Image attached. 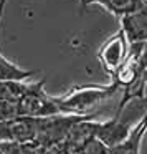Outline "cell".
<instances>
[{
    "label": "cell",
    "instance_id": "cell-1",
    "mask_svg": "<svg viewBox=\"0 0 147 154\" xmlns=\"http://www.w3.org/2000/svg\"><path fill=\"white\" fill-rule=\"evenodd\" d=\"M119 86L114 81L109 85H98V86H83L73 88L63 96H58L61 106L64 108L66 114H91L89 111L103 101L111 100L117 93Z\"/></svg>",
    "mask_w": 147,
    "mask_h": 154
},
{
    "label": "cell",
    "instance_id": "cell-2",
    "mask_svg": "<svg viewBox=\"0 0 147 154\" xmlns=\"http://www.w3.org/2000/svg\"><path fill=\"white\" fill-rule=\"evenodd\" d=\"M17 114L30 118H45L55 114H66V111L61 106L58 96H50L45 91V80H41L28 85V90L17 103Z\"/></svg>",
    "mask_w": 147,
    "mask_h": 154
},
{
    "label": "cell",
    "instance_id": "cell-3",
    "mask_svg": "<svg viewBox=\"0 0 147 154\" xmlns=\"http://www.w3.org/2000/svg\"><path fill=\"white\" fill-rule=\"evenodd\" d=\"M88 114H55V116L38 118L37 137L33 143L51 149L53 146L60 144L70 134L71 128L78 121L84 119Z\"/></svg>",
    "mask_w": 147,
    "mask_h": 154
},
{
    "label": "cell",
    "instance_id": "cell-4",
    "mask_svg": "<svg viewBox=\"0 0 147 154\" xmlns=\"http://www.w3.org/2000/svg\"><path fill=\"white\" fill-rule=\"evenodd\" d=\"M129 40L126 38L121 28L101 45L99 51H98V60L109 76H114L116 71L121 68V65L124 63L127 53H129Z\"/></svg>",
    "mask_w": 147,
    "mask_h": 154
},
{
    "label": "cell",
    "instance_id": "cell-5",
    "mask_svg": "<svg viewBox=\"0 0 147 154\" xmlns=\"http://www.w3.org/2000/svg\"><path fill=\"white\" fill-rule=\"evenodd\" d=\"M38 118L15 116L12 119L0 121V141L14 143H33L37 137Z\"/></svg>",
    "mask_w": 147,
    "mask_h": 154
},
{
    "label": "cell",
    "instance_id": "cell-6",
    "mask_svg": "<svg viewBox=\"0 0 147 154\" xmlns=\"http://www.w3.org/2000/svg\"><path fill=\"white\" fill-rule=\"evenodd\" d=\"M130 129V123H126V121L121 119V116L111 118L107 121H96L94 119V136L104 143L107 147H114L119 143H122L127 136H129Z\"/></svg>",
    "mask_w": 147,
    "mask_h": 154
},
{
    "label": "cell",
    "instance_id": "cell-7",
    "mask_svg": "<svg viewBox=\"0 0 147 154\" xmlns=\"http://www.w3.org/2000/svg\"><path fill=\"white\" fill-rule=\"evenodd\" d=\"M121 20V30L124 32L129 43L147 42V4H144L137 12L124 15Z\"/></svg>",
    "mask_w": 147,
    "mask_h": 154
},
{
    "label": "cell",
    "instance_id": "cell-8",
    "mask_svg": "<svg viewBox=\"0 0 147 154\" xmlns=\"http://www.w3.org/2000/svg\"><path fill=\"white\" fill-rule=\"evenodd\" d=\"M146 133H147V111L140 118L137 126L130 129L129 136L122 143L117 144V146L111 147L107 154H139L140 152V143H142Z\"/></svg>",
    "mask_w": 147,
    "mask_h": 154
},
{
    "label": "cell",
    "instance_id": "cell-9",
    "mask_svg": "<svg viewBox=\"0 0 147 154\" xmlns=\"http://www.w3.org/2000/svg\"><path fill=\"white\" fill-rule=\"evenodd\" d=\"M8 0H0V23H2V17H4V10H5V5H7ZM37 71H32V70H23L20 68L18 65L12 63L10 60L4 57L0 53V81H25L28 78H32Z\"/></svg>",
    "mask_w": 147,
    "mask_h": 154
},
{
    "label": "cell",
    "instance_id": "cell-10",
    "mask_svg": "<svg viewBox=\"0 0 147 154\" xmlns=\"http://www.w3.org/2000/svg\"><path fill=\"white\" fill-rule=\"evenodd\" d=\"M88 5H101L114 17L122 18L124 15L137 12L144 5V2L142 0H88L84 7H88Z\"/></svg>",
    "mask_w": 147,
    "mask_h": 154
},
{
    "label": "cell",
    "instance_id": "cell-11",
    "mask_svg": "<svg viewBox=\"0 0 147 154\" xmlns=\"http://www.w3.org/2000/svg\"><path fill=\"white\" fill-rule=\"evenodd\" d=\"M35 143H14V141H0L2 154H33Z\"/></svg>",
    "mask_w": 147,
    "mask_h": 154
},
{
    "label": "cell",
    "instance_id": "cell-12",
    "mask_svg": "<svg viewBox=\"0 0 147 154\" xmlns=\"http://www.w3.org/2000/svg\"><path fill=\"white\" fill-rule=\"evenodd\" d=\"M146 80V83H144V93H142V98L140 100L144 101V103H147V78H144Z\"/></svg>",
    "mask_w": 147,
    "mask_h": 154
},
{
    "label": "cell",
    "instance_id": "cell-13",
    "mask_svg": "<svg viewBox=\"0 0 147 154\" xmlns=\"http://www.w3.org/2000/svg\"><path fill=\"white\" fill-rule=\"evenodd\" d=\"M86 2H88V0H81V4H83V5H86Z\"/></svg>",
    "mask_w": 147,
    "mask_h": 154
},
{
    "label": "cell",
    "instance_id": "cell-14",
    "mask_svg": "<svg viewBox=\"0 0 147 154\" xmlns=\"http://www.w3.org/2000/svg\"><path fill=\"white\" fill-rule=\"evenodd\" d=\"M142 2H144V4H147V0H142Z\"/></svg>",
    "mask_w": 147,
    "mask_h": 154
},
{
    "label": "cell",
    "instance_id": "cell-15",
    "mask_svg": "<svg viewBox=\"0 0 147 154\" xmlns=\"http://www.w3.org/2000/svg\"><path fill=\"white\" fill-rule=\"evenodd\" d=\"M0 154H2V151H0Z\"/></svg>",
    "mask_w": 147,
    "mask_h": 154
}]
</instances>
